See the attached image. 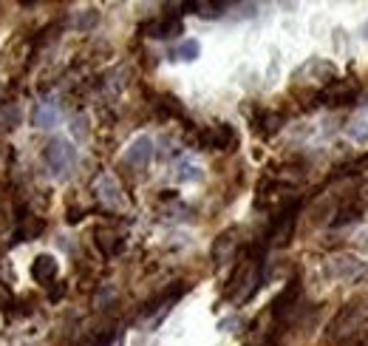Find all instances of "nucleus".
<instances>
[{"label": "nucleus", "instance_id": "aec40b11", "mask_svg": "<svg viewBox=\"0 0 368 346\" xmlns=\"http://www.w3.org/2000/svg\"><path fill=\"white\" fill-rule=\"evenodd\" d=\"M360 34H363V40L368 43V20L363 23V26H360Z\"/></svg>", "mask_w": 368, "mask_h": 346}, {"label": "nucleus", "instance_id": "dca6fc26", "mask_svg": "<svg viewBox=\"0 0 368 346\" xmlns=\"http://www.w3.org/2000/svg\"><path fill=\"white\" fill-rule=\"evenodd\" d=\"M349 139L355 145H368V119L366 117H357L349 122Z\"/></svg>", "mask_w": 368, "mask_h": 346}, {"label": "nucleus", "instance_id": "1a4fd4ad", "mask_svg": "<svg viewBox=\"0 0 368 346\" xmlns=\"http://www.w3.org/2000/svg\"><path fill=\"white\" fill-rule=\"evenodd\" d=\"M60 122V108L54 102H37L31 108V125L34 128H54Z\"/></svg>", "mask_w": 368, "mask_h": 346}, {"label": "nucleus", "instance_id": "2eb2a0df", "mask_svg": "<svg viewBox=\"0 0 368 346\" xmlns=\"http://www.w3.org/2000/svg\"><path fill=\"white\" fill-rule=\"evenodd\" d=\"M201 57V43L198 40H182L176 48H173V60H182V63H193Z\"/></svg>", "mask_w": 368, "mask_h": 346}, {"label": "nucleus", "instance_id": "f8f14e48", "mask_svg": "<svg viewBox=\"0 0 368 346\" xmlns=\"http://www.w3.org/2000/svg\"><path fill=\"white\" fill-rule=\"evenodd\" d=\"M301 74H315V80H320V82H335L337 68H335L332 63H326V60H309V63L298 71V77H301Z\"/></svg>", "mask_w": 368, "mask_h": 346}, {"label": "nucleus", "instance_id": "0eeeda50", "mask_svg": "<svg viewBox=\"0 0 368 346\" xmlns=\"http://www.w3.org/2000/svg\"><path fill=\"white\" fill-rule=\"evenodd\" d=\"M148 37H159V40H168V37H176V34H182V20L176 17V14H165V17H159V20H153V23H148L145 28H142Z\"/></svg>", "mask_w": 368, "mask_h": 346}, {"label": "nucleus", "instance_id": "4468645a", "mask_svg": "<svg viewBox=\"0 0 368 346\" xmlns=\"http://www.w3.org/2000/svg\"><path fill=\"white\" fill-rule=\"evenodd\" d=\"M97 244L102 247L105 256H117L122 247H125V239L117 236V233H105V230H97Z\"/></svg>", "mask_w": 368, "mask_h": 346}, {"label": "nucleus", "instance_id": "7ed1b4c3", "mask_svg": "<svg viewBox=\"0 0 368 346\" xmlns=\"http://www.w3.org/2000/svg\"><path fill=\"white\" fill-rule=\"evenodd\" d=\"M153 159V139L139 134L128 148H125V165H131L134 171H145Z\"/></svg>", "mask_w": 368, "mask_h": 346}, {"label": "nucleus", "instance_id": "a211bd4d", "mask_svg": "<svg viewBox=\"0 0 368 346\" xmlns=\"http://www.w3.org/2000/svg\"><path fill=\"white\" fill-rule=\"evenodd\" d=\"M97 23H99V11H97V9H85V11L74 20V26H77L80 31H91Z\"/></svg>", "mask_w": 368, "mask_h": 346}, {"label": "nucleus", "instance_id": "ddd939ff", "mask_svg": "<svg viewBox=\"0 0 368 346\" xmlns=\"http://www.w3.org/2000/svg\"><path fill=\"white\" fill-rule=\"evenodd\" d=\"M182 6L184 9H193L198 17H207V20H210V17H221L224 9H229V3H218V0H215V3H210V0H195V3H182Z\"/></svg>", "mask_w": 368, "mask_h": 346}, {"label": "nucleus", "instance_id": "20e7f679", "mask_svg": "<svg viewBox=\"0 0 368 346\" xmlns=\"http://www.w3.org/2000/svg\"><path fill=\"white\" fill-rule=\"evenodd\" d=\"M295 213H298V207L283 210V213L272 222V227H269V233H266V244L283 247V244L289 242V236H292V230H295Z\"/></svg>", "mask_w": 368, "mask_h": 346}, {"label": "nucleus", "instance_id": "f3484780", "mask_svg": "<svg viewBox=\"0 0 368 346\" xmlns=\"http://www.w3.org/2000/svg\"><path fill=\"white\" fill-rule=\"evenodd\" d=\"M204 179V173H201V168L198 165H193V162H182L179 168H176V182H201Z\"/></svg>", "mask_w": 368, "mask_h": 346}, {"label": "nucleus", "instance_id": "6e6552de", "mask_svg": "<svg viewBox=\"0 0 368 346\" xmlns=\"http://www.w3.org/2000/svg\"><path fill=\"white\" fill-rule=\"evenodd\" d=\"M363 270H366V264H363L357 256H337V259L329 261V273H332L335 279H355V276H360Z\"/></svg>", "mask_w": 368, "mask_h": 346}, {"label": "nucleus", "instance_id": "412c9836", "mask_svg": "<svg viewBox=\"0 0 368 346\" xmlns=\"http://www.w3.org/2000/svg\"><path fill=\"white\" fill-rule=\"evenodd\" d=\"M111 346H122V341H119V338H117V341H114V344H111Z\"/></svg>", "mask_w": 368, "mask_h": 346}, {"label": "nucleus", "instance_id": "9b49d317", "mask_svg": "<svg viewBox=\"0 0 368 346\" xmlns=\"http://www.w3.org/2000/svg\"><path fill=\"white\" fill-rule=\"evenodd\" d=\"M238 230H224L218 239H215V244H212V261L215 264H227V259L235 253V244H238Z\"/></svg>", "mask_w": 368, "mask_h": 346}, {"label": "nucleus", "instance_id": "6ab92c4d", "mask_svg": "<svg viewBox=\"0 0 368 346\" xmlns=\"http://www.w3.org/2000/svg\"><path fill=\"white\" fill-rule=\"evenodd\" d=\"M71 131H74V136H77V139H85V136H88V122L80 117V119H74Z\"/></svg>", "mask_w": 368, "mask_h": 346}, {"label": "nucleus", "instance_id": "9d476101", "mask_svg": "<svg viewBox=\"0 0 368 346\" xmlns=\"http://www.w3.org/2000/svg\"><path fill=\"white\" fill-rule=\"evenodd\" d=\"M323 99L326 105H352L357 99V88L355 85H346V82H332L329 91H323Z\"/></svg>", "mask_w": 368, "mask_h": 346}, {"label": "nucleus", "instance_id": "f257e3e1", "mask_svg": "<svg viewBox=\"0 0 368 346\" xmlns=\"http://www.w3.org/2000/svg\"><path fill=\"white\" fill-rule=\"evenodd\" d=\"M43 162L48 165V171L54 176H65L77 165V148L68 139H51L43 148Z\"/></svg>", "mask_w": 368, "mask_h": 346}, {"label": "nucleus", "instance_id": "f03ea898", "mask_svg": "<svg viewBox=\"0 0 368 346\" xmlns=\"http://www.w3.org/2000/svg\"><path fill=\"white\" fill-rule=\"evenodd\" d=\"M198 145L204 151H232L238 145V134H235L232 125L218 122V125H210V128L198 131Z\"/></svg>", "mask_w": 368, "mask_h": 346}, {"label": "nucleus", "instance_id": "423d86ee", "mask_svg": "<svg viewBox=\"0 0 368 346\" xmlns=\"http://www.w3.org/2000/svg\"><path fill=\"white\" fill-rule=\"evenodd\" d=\"M97 193H99V199H102V202H105L111 210H122V207H125L122 188H119V182H117L114 176L102 173V176L97 179Z\"/></svg>", "mask_w": 368, "mask_h": 346}, {"label": "nucleus", "instance_id": "39448f33", "mask_svg": "<svg viewBox=\"0 0 368 346\" xmlns=\"http://www.w3.org/2000/svg\"><path fill=\"white\" fill-rule=\"evenodd\" d=\"M31 279L37 281V284H43V287H48V284H54V279L60 276V261L51 256V253H40V256H34V261H31Z\"/></svg>", "mask_w": 368, "mask_h": 346}]
</instances>
